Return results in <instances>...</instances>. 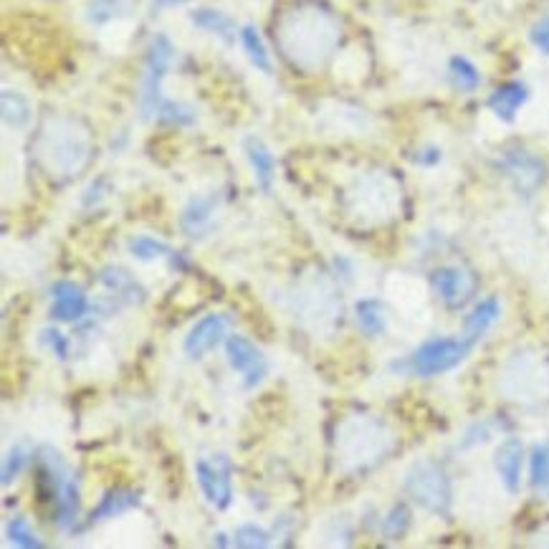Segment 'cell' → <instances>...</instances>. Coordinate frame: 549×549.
Returning a JSON list of instances; mask_svg holds the SVG:
<instances>
[{"label": "cell", "mask_w": 549, "mask_h": 549, "mask_svg": "<svg viewBox=\"0 0 549 549\" xmlns=\"http://www.w3.org/2000/svg\"><path fill=\"white\" fill-rule=\"evenodd\" d=\"M226 355L231 362L233 370L243 377L246 388H256L259 383H264V377L269 375V362H266L264 352L253 345L251 340L241 337V334H233L226 340Z\"/></svg>", "instance_id": "obj_7"}, {"label": "cell", "mask_w": 549, "mask_h": 549, "mask_svg": "<svg viewBox=\"0 0 549 549\" xmlns=\"http://www.w3.org/2000/svg\"><path fill=\"white\" fill-rule=\"evenodd\" d=\"M496 471H499L501 484L506 486V491H519L522 484V463H524V448L517 438H506L499 448H496Z\"/></svg>", "instance_id": "obj_12"}, {"label": "cell", "mask_w": 549, "mask_h": 549, "mask_svg": "<svg viewBox=\"0 0 549 549\" xmlns=\"http://www.w3.org/2000/svg\"><path fill=\"white\" fill-rule=\"evenodd\" d=\"M501 170L506 178L512 180L514 188L524 195H532L542 188L544 178H547V167L537 155L527 150H512L501 157Z\"/></svg>", "instance_id": "obj_8"}, {"label": "cell", "mask_w": 549, "mask_h": 549, "mask_svg": "<svg viewBox=\"0 0 549 549\" xmlns=\"http://www.w3.org/2000/svg\"><path fill=\"white\" fill-rule=\"evenodd\" d=\"M532 486L549 499V443H539L532 453Z\"/></svg>", "instance_id": "obj_25"}, {"label": "cell", "mask_w": 549, "mask_h": 549, "mask_svg": "<svg viewBox=\"0 0 549 549\" xmlns=\"http://www.w3.org/2000/svg\"><path fill=\"white\" fill-rule=\"evenodd\" d=\"M135 506H140V496H137L135 491L112 489L102 496L99 506L92 512V517H89V524L104 522V519L109 517H119V514L130 512V509H135Z\"/></svg>", "instance_id": "obj_15"}, {"label": "cell", "mask_w": 549, "mask_h": 549, "mask_svg": "<svg viewBox=\"0 0 549 549\" xmlns=\"http://www.w3.org/2000/svg\"><path fill=\"white\" fill-rule=\"evenodd\" d=\"M246 155H248V162H251V167H253V175H256V183L261 185V190H266V193H269L271 185H274V175H276V160H274V155H271V150L264 145V142L256 140V137H248Z\"/></svg>", "instance_id": "obj_14"}, {"label": "cell", "mask_w": 549, "mask_h": 549, "mask_svg": "<svg viewBox=\"0 0 549 549\" xmlns=\"http://www.w3.org/2000/svg\"><path fill=\"white\" fill-rule=\"evenodd\" d=\"M529 41H532L544 56H549V16L539 18V21L534 23L532 31H529Z\"/></svg>", "instance_id": "obj_31"}, {"label": "cell", "mask_w": 549, "mask_h": 549, "mask_svg": "<svg viewBox=\"0 0 549 549\" xmlns=\"http://www.w3.org/2000/svg\"><path fill=\"white\" fill-rule=\"evenodd\" d=\"M130 251L135 259L140 261H155V259H175V251L167 246L165 241H157L152 236H135L130 238Z\"/></svg>", "instance_id": "obj_23"}, {"label": "cell", "mask_w": 549, "mask_h": 549, "mask_svg": "<svg viewBox=\"0 0 549 549\" xmlns=\"http://www.w3.org/2000/svg\"><path fill=\"white\" fill-rule=\"evenodd\" d=\"M183 3H190V0H155V3H152V11H165V8L183 6Z\"/></svg>", "instance_id": "obj_33"}, {"label": "cell", "mask_w": 549, "mask_h": 549, "mask_svg": "<svg viewBox=\"0 0 549 549\" xmlns=\"http://www.w3.org/2000/svg\"><path fill=\"white\" fill-rule=\"evenodd\" d=\"M433 289L441 297V302L446 307H463V304L469 302L471 294L476 289L474 276L469 274L466 269H458V266H446V269H438L433 274Z\"/></svg>", "instance_id": "obj_9"}, {"label": "cell", "mask_w": 549, "mask_h": 549, "mask_svg": "<svg viewBox=\"0 0 549 549\" xmlns=\"http://www.w3.org/2000/svg\"><path fill=\"white\" fill-rule=\"evenodd\" d=\"M102 281L109 286V289L117 291V294H124V297H130L132 302H135V291H140V294H142V289L135 284V279H132V276L127 274V271L107 269L102 274Z\"/></svg>", "instance_id": "obj_28"}, {"label": "cell", "mask_w": 549, "mask_h": 549, "mask_svg": "<svg viewBox=\"0 0 549 549\" xmlns=\"http://www.w3.org/2000/svg\"><path fill=\"white\" fill-rule=\"evenodd\" d=\"M175 49L167 36L152 38L145 59V76H142V114L165 124H193V109L185 104L162 97V79L173 64Z\"/></svg>", "instance_id": "obj_3"}, {"label": "cell", "mask_w": 549, "mask_h": 549, "mask_svg": "<svg viewBox=\"0 0 549 549\" xmlns=\"http://www.w3.org/2000/svg\"><path fill=\"white\" fill-rule=\"evenodd\" d=\"M448 71H451V81L456 84L461 92H474L479 89L481 84V74L469 59H463V56H453L451 64H448Z\"/></svg>", "instance_id": "obj_24"}, {"label": "cell", "mask_w": 549, "mask_h": 549, "mask_svg": "<svg viewBox=\"0 0 549 549\" xmlns=\"http://www.w3.org/2000/svg\"><path fill=\"white\" fill-rule=\"evenodd\" d=\"M195 479H198L200 491L216 509H228L233 501V486H231V463L226 456H218L216 463L200 458L195 463Z\"/></svg>", "instance_id": "obj_6"}, {"label": "cell", "mask_w": 549, "mask_h": 549, "mask_svg": "<svg viewBox=\"0 0 549 549\" xmlns=\"http://www.w3.org/2000/svg\"><path fill=\"white\" fill-rule=\"evenodd\" d=\"M405 491L433 514H448L451 509V484L431 461H418L410 466L405 474Z\"/></svg>", "instance_id": "obj_4"}, {"label": "cell", "mask_w": 549, "mask_h": 549, "mask_svg": "<svg viewBox=\"0 0 549 549\" xmlns=\"http://www.w3.org/2000/svg\"><path fill=\"white\" fill-rule=\"evenodd\" d=\"M241 44H243V49H246L251 64L256 66L259 71H264V74H271V56H269V51H266L264 41H261V36L256 28L253 26L241 28Z\"/></svg>", "instance_id": "obj_21"}, {"label": "cell", "mask_w": 549, "mask_h": 549, "mask_svg": "<svg viewBox=\"0 0 549 549\" xmlns=\"http://www.w3.org/2000/svg\"><path fill=\"white\" fill-rule=\"evenodd\" d=\"M193 23L208 33H216L226 44H236V23L226 16V13L216 11V8H200L193 13Z\"/></svg>", "instance_id": "obj_19"}, {"label": "cell", "mask_w": 549, "mask_h": 549, "mask_svg": "<svg viewBox=\"0 0 549 549\" xmlns=\"http://www.w3.org/2000/svg\"><path fill=\"white\" fill-rule=\"evenodd\" d=\"M233 544L241 549H264L271 544V537L266 529L256 527V524H241L233 534Z\"/></svg>", "instance_id": "obj_27"}, {"label": "cell", "mask_w": 549, "mask_h": 549, "mask_svg": "<svg viewBox=\"0 0 549 549\" xmlns=\"http://www.w3.org/2000/svg\"><path fill=\"white\" fill-rule=\"evenodd\" d=\"M44 337H46V342H49L51 350H54V355H59L61 360L69 355V340H66V337L59 332V329H46Z\"/></svg>", "instance_id": "obj_32"}, {"label": "cell", "mask_w": 549, "mask_h": 549, "mask_svg": "<svg viewBox=\"0 0 549 549\" xmlns=\"http://www.w3.org/2000/svg\"><path fill=\"white\" fill-rule=\"evenodd\" d=\"M26 461H28V456L21 446H16L11 453H8L6 463H3V486H8L18 474H21L23 466H26Z\"/></svg>", "instance_id": "obj_29"}, {"label": "cell", "mask_w": 549, "mask_h": 549, "mask_svg": "<svg viewBox=\"0 0 549 549\" xmlns=\"http://www.w3.org/2000/svg\"><path fill=\"white\" fill-rule=\"evenodd\" d=\"M216 195H210V198H195L190 200L188 208L180 213V226L188 236H198L208 228L210 218H213V210H216Z\"/></svg>", "instance_id": "obj_17"}, {"label": "cell", "mask_w": 549, "mask_h": 549, "mask_svg": "<svg viewBox=\"0 0 549 549\" xmlns=\"http://www.w3.org/2000/svg\"><path fill=\"white\" fill-rule=\"evenodd\" d=\"M408 522H410V514H408V509H405L403 504L400 506H395L393 512H390V517L385 519V534H388L390 539H395V537H400V534L405 532V529H408Z\"/></svg>", "instance_id": "obj_30"}, {"label": "cell", "mask_w": 549, "mask_h": 549, "mask_svg": "<svg viewBox=\"0 0 549 549\" xmlns=\"http://www.w3.org/2000/svg\"><path fill=\"white\" fill-rule=\"evenodd\" d=\"M38 157L54 175H79L92 157V135L69 117L49 119L38 132Z\"/></svg>", "instance_id": "obj_2"}, {"label": "cell", "mask_w": 549, "mask_h": 549, "mask_svg": "<svg viewBox=\"0 0 549 549\" xmlns=\"http://www.w3.org/2000/svg\"><path fill=\"white\" fill-rule=\"evenodd\" d=\"M499 314H501L499 299L496 297L484 299V302H481L479 307H476L474 312L466 317V324H463V327H466V337H469L471 342H476L479 337H484V334L496 324Z\"/></svg>", "instance_id": "obj_18"}, {"label": "cell", "mask_w": 549, "mask_h": 549, "mask_svg": "<svg viewBox=\"0 0 549 549\" xmlns=\"http://www.w3.org/2000/svg\"><path fill=\"white\" fill-rule=\"evenodd\" d=\"M51 294H54L51 317L59 319V322H76V319H81L87 314V294H84L76 284H71V281H56V284L51 286Z\"/></svg>", "instance_id": "obj_11"}, {"label": "cell", "mask_w": 549, "mask_h": 549, "mask_svg": "<svg viewBox=\"0 0 549 549\" xmlns=\"http://www.w3.org/2000/svg\"><path fill=\"white\" fill-rule=\"evenodd\" d=\"M6 534H8V539L16 544V547H23V549L44 547V542L36 537V532L28 527V522L23 517H13L11 522L6 524Z\"/></svg>", "instance_id": "obj_26"}, {"label": "cell", "mask_w": 549, "mask_h": 549, "mask_svg": "<svg viewBox=\"0 0 549 549\" xmlns=\"http://www.w3.org/2000/svg\"><path fill=\"white\" fill-rule=\"evenodd\" d=\"M355 314L360 327L365 329L370 337H377V334L385 332V312L380 302H375V299H362V302H357Z\"/></svg>", "instance_id": "obj_22"}, {"label": "cell", "mask_w": 549, "mask_h": 549, "mask_svg": "<svg viewBox=\"0 0 549 549\" xmlns=\"http://www.w3.org/2000/svg\"><path fill=\"white\" fill-rule=\"evenodd\" d=\"M286 59L304 71H314L327 64L334 49L340 46V18L322 6H294L279 18L274 28Z\"/></svg>", "instance_id": "obj_1"}, {"label": "cell", "mask_w": 549, "mask_h": 549, "mask_svg": "<svg viewBox=\"0 0 549 549\" xmlns=\"http://www.w3.org/2000/svg\"><path fill=\"white\" fill-rule=\"evenodd\" d=\"M476 342L466 340H451V337H438V340H428L426 345H420L413 355V370L420 377L443 375V372L453 370L469 357L471 347Z\"/></svg>", "instance_id": "obj_5"}, {"label": "cell", "mask_w": 549, "mask_h": 549, "mask_svg": "<svg viewBox=\"0 0 549 549\" xmlns=\"http://www.w3.org/2000/svg\"><path fill=\"white\" fill-rule=\"evenodd\" d=\"M0 109H3V122L13 127V130H21V127L31 122V104H28L23 94L6 89L3 97H0Z\"/></svg>", "instance_id": "obj_20"}, {"label": "cell", "mask_w": 549, "mask_h": 549, "mask_svg": "<svg viewBox=\"0 0 549 549\" xmlns=\"http://www.w3.org/2000/svg\"><path fill=\"white\" fill-rule=\"evenodd\" d=\"M228 332V319L221 314H208V317L200 319L193 329L185 337L183 347L190 357H203L210 350H216L223 340H226Z\"/></svg>", "instance_id": "obj_10"}, {"label": "cell", "mask_w": 549, "mask_h": 549, "mask_svg": "<svg viewBox=\"0 0 549 549\" xmlns=\"http://www.w3.org/2000/svg\"><path fill=\"white\" fill-rule=\"evenodd\" d=\"M529 97L527 84L522 81H509V84H501L499 89H494L489 97V109L501 119V122H514L519 109L524 107Z\"/></svg>", "instance_id": "obj_13"}, {"label": "cell", "mask_w": 549, "mask_h": 549, "mask_svg": "<svg viewBox=\"0 0 549 549\" xmlns=\"http://www.w3.org/2000/svg\"><path fill=\"white\" fill-rule=\"evenodd\" d=\"M137 8V0H87V18L94 26L127 18Z\"/></svg>", "instance_id": "obj_16"}]
</instances>
